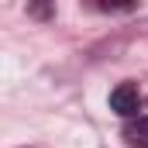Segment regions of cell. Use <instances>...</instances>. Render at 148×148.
<instances>
[{"instance_id": "6da1fadb", "label": "cell", "mask_w": 148, "mask_h": 148, "mask_svg": "<svg viewBox=\"0 0 148 148\" xmlns=\"http://www.w3.org/2000/svg\"><path fill=\"white\" fill-rule=\"evenodd\" d=\"M138 107H141V93H138L134 83H121V86L110 93V110L114 114H121V117H134Z\"/></svg>"}, {"instance_id": "7a4b0ae2", "label": "cell", "mask_w": 148, "mask_h": 148, "mask_svg": "<svg viewBox=\"0 0 148 148\" xmlns=\"http://www.w3.org/2000/svg\"><path fill=\"white\" fill-rule=\"evenodd\" d=\"M124 141L131 148H148V117H134L124 127Z\"/></svg>"}]
</instances>
